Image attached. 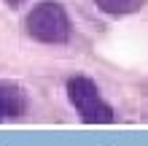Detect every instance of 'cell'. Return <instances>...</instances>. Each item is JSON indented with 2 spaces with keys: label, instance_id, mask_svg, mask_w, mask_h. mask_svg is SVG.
<instances>
[{
  "label": "cell",
  "instance_id": "obj_3",
  "mask_svg": "<svg viewBox=\"0 0 148 146\" xmlns=\"http://www.w3.org/2000/svg\"><path fill=\"white\" fill-rule=\"evenodd\" d=\"M27 111V92L16 81H0V122L19 119Z\"/></svg>",
  "mask_w": 148,
  "mask_h": 146
},
{
  "label": "cell",
  "instance_id": "obj_1",
  "mask_svg": "<svg viewBox=\"0 0 148 146\" xmlns=\"http://www.w3.org/2000/svg\"><path fill=\"white\" fill-rule=\"evenodd\" d=\"M24 30L38 44H67L73 24L62 3L43 0V3L32 6V11L24 16Z\"/></svg>",
  "mask_w": 148,
  "mask_h": 146
},
{
  "label": "cell",
  "instance_id": "obj_2",
  "mask_svg": "<svg viewBox=\"0 0 148 146\" xmlns=\"http://www.w3.org/2000/svg\"><path fill=\"white\" fill-rule=\"evenodd\" d=\"M67 100L78 111L86 125H108L113 122V108L100 95V87L89 76H73L67 79Z\"/></svg>",
  "mask_w": 148,
  "mask_h": 146
},
{
  "label": "cell",
  "instance_id": "obj_4",
  "mask_svg": "<svg viewBox=\"0 0 148 146\" xmlns=\"http://www.w3.org/2000/svg\"><path fill=\"white\" fill-rule=\"evenodd\" d=\"M148 0H94V6L100 8L102 14L110 16H127V14H137L143 11Z\"/></svg>",
  "mask_w": 148,
  "mask_h": 146
},
{
  "label": "cell",
  "instance_id": "obj_5",
  "mask_svg": "<svg viewBox=\"0 0 148 146\" xmlns=\"http://www.w3.org/2000/svg\"><path fill=\"white\" fill-rule=\"evenodd\" d=\"M24 3V0H5V6H11V8H19Z\"/></svg>",
  "mask_w": 148,
  "mask_h": 146
}]
</instances>
